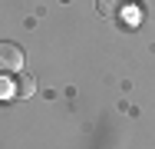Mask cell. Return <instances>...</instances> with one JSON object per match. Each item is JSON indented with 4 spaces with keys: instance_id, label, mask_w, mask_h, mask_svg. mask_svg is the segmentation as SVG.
<instances>
[{
    "instance_id": "obj_1",
    "label": "cell",
    "mask_w": 155,
    "mask_h": 149,
    "mask_svg": "<svg viewBox=\"0 0 155 149\" xmlns=\"http://www.w3.org/2000/svg\"><path fill=\"white\" fill-rule=\"evenodd\" d=\"M27 63V53L20 43H10V40H0V73L10 76V73H20Z\"/></svg>"
},
{
    "instance_id": "obj_2",
    "label": "cell",
    "mask_w": 155,
    "mask_h": 149,
    "mask_svg": "<svg viewBox=\"0 0 155 149\" xmlns=\"http://www.w3.org/2000/svg\"><path fill=\"white\" fill-rule=\"evenodd\" d=\"M122 10H129V0H99V13H102V17L119 20V17H122Z\"/></svg>"
},
{
    "instance_id": "obj_3",
    "label": "cell",
    "mask_w": 155,
    "mask_h": 149,
    "mask_svg": "<svg viewBox=\"0 0 155 149\" xmlns=\"http://www.w3.org/2000/svg\"><path fill=\"white\" fill-rule=\"evenodd\" d=\"M13 93H17V96H33V93H36V83H33V76H30V73L17 80V89H13Z\"/></svg>"
}]
</instances>
